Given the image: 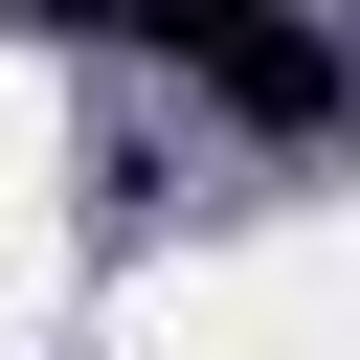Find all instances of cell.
<instances>
[{"mask_svg":"<svg viewBox=\"0 0 360 360\" xmlns=\"http://www.w3.org/2000/svg\"><path fill=\"white\" fill-rule=\"evenodd\" d=\"M202 112H225V135H338V112H360V45L292 22V0H248V22L202 45Z\"/></svg>","mask_w":360,"mask_h":360,"instance_id":"6da1fadb","label":"cell"},{"mask_svg":"<svg viewBox=\"0 0 360 360\" xmlns=\"http://www.w3.org/2000/svg\"><path fill=\"white\" fill-rule=\"evenodd\" d=\"M22 22H90V45H180V68H202L248 0H22Z\"/></svg>","mask_w":360,"mask_h":360,"instance_id":"7a4b0ae2","label":"cell"}]
</instances>
